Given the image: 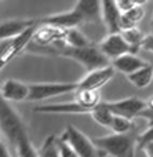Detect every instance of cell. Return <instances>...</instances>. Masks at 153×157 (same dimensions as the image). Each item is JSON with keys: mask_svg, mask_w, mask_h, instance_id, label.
Here are the masks:
<instances>
[{"mask_svg": "<svg viewBox=\"0 0 153 157\" xmlns=\"http://www.w3.org/2000/svg\"><path fill=\"white\" fill-rule=\"evenodd\" d=\"M138 135L135 131L127 134H112L93 139L95 146L112 157H134L138 149Z\"/></svg>", "mask_w": 153, "mask_h": 157, "instance_id": "obj_1", "label": "cell"}, {"mask_svg": "<svg viewBox=\"0 0 153 157\" xmlns=\"http://www.w3.org/2000/svg\"><path fill=\"white\" fill-rule=\"evenodd\" d=\"M55 54H59L62 57L76 61L82 66H84L88 72L110 66L109 59L102 54L98 46H94V44L84 47V48H71L68 46H63L55 50Z\"/></svg>", "mask_w": 153, "mask_h": 157, "instance_id": "obj_2", "label": "cell"}, {"mask_svg": "<svg viewBox=\"0 0 153 157\" xmlns=\"http://www.w3.org/2000/svg\"><path fill=\"white\" fill-rule=\"evenodd\" d=\"M59 139L66 142L79 157H104V156H106V153L102 152L101 149H98V147L95 146V144H94L87 135H84L82 131L77 130L73 125H68Z\"/></svg>", "mask_w": 153, "mask_h": 157, "instance_id": "obj_3", "label": "cell"}, {"mask_svg": "<svg viewBox=\"0 0 153 157\" xmlns=\"http://www.w3.org/2000/svg\"><path fill=\"white\" fill-rule=\"evenodd\" d=\"M0 127L3 135H6L8 142L14 145H17L18 139L24 134H26V128L22 123V119L14 110L13 106L4 99H2L0 103Z\"/></svg>", "mask_w": 153, "mask_h": 157, "instance_id": "obj_4", "label": "cell"}, {"mask_svg": "<svg viewBox=\"0 0 153 157\" xmlns=\"http://www.w3.org/2000/svg\"><path fill=\"white\" fill-rule=\"evenodd\" d=\"M77 83H35L30 84L29 101H43L55 98L68 92H76Z\"/></svg>", "mask_w": 153, "mask_h": 157, "instance_id": "obj_5", "label": "cell"}, {"mask_svg": "<svg viewBox=\"0 0 153 157\" xmlns=\"http://www.w3.org/2000/svg\"><path fill=\"white\" fill-rule=\"evenodd\" d=\"M106 106L110 109L115 116L126 117L128 120H134L135 117H140L141 113L146 109V101L137 97L124 98L120 101H113V102H105Z\"/></svg>", "mask_w": 153, "mask_h": 157, "instance_id": "obj_6", "label": "cell"}, {"mask_svg": "<svg viewBox=\"0 0 153 157\" xmlns=\"http://www.w3.org/2000/svg\"><path fill=\"white\" fill-rule=\"evenodd\" d=\"M98 48L101 52L108 58V59H117V58L123 57L127 54H132L131 47L127 44L121 33H116V35H108L105 39H102L98 44Z\"/></svg>", "mask_w": 153, "mask_h": 157, "instance_id": "obj_7", "label": "cell"}, {"mask_svg": "<svg viewBox=\"0 0 153 157\" xmlns=\"http://www.w3.org/2000/svg\"><path fill=\"white\" fill-rule=\"evenodd\" d=\"M35 32H36V26L30 28L29 30H26V32L22 33V35H19L18 37L8 39V40H2V46H0L2 65H4V62H8V61L13 59L18 52H21L22 50L29 44V41L33 40Z\"/></svg>", "mask_w": 153, "mask_h": 157, "instance_id": "obj_8", "label": "cell"}, {"mask_svg": "<svg viewBox=\"0 0 153 157\" xmlns=\"http://www.w3.org/2000/svg\"><path fill=\"white\" fill-rule=\"evenodd\" d=\"M40 22H41V25H48V26L57 28V29H61V30L76 29L79 25L84 24L83 17L80 15V13L75 7L71 11H65V13L46 17Z\"/></svg>", "mask_w": 153, "mask_h": 157, "instance_id": "obj_9", "label": "cell"}, {"mask_svg": "<svg viewBox=\"0 0 153 157\" xmlns=\"http://www.w3.org/2000/svg\"><path fill=\"white\" fill-rule=\"evenodd\" d=\"M115 68L112 65L106 66V68H101L97 71L88 72L80 81H77L79 88L77 90H94V91H99L104 86H106L115 76Z\"/></svg>", "mask_w": 153, "mask_h": 157, "instance_id": "obj_10", "label": "cell"}, {"mask_svg": "<svg viewBox=\"0 0 153 157\" xmlns=\"http://www.w3.org/2000/svg\"><path fill=\"white\" fill-rule=\"evenodd\" d=\"M30 95V84H26L24 81L8 78L2 86V99L7 102H21L28 99Z\"/></svg>", "mask_w": 153, "mask_h": 157, "instance_id": "obj_11", "label": "cell"}, {"mask_svg": "<svg viewBox=\"0 0 153 157\" xmlns=\"http://www.w3.org/2000/svg\"><path fill=\"white\" fill-rule=\"evenodd\" d=\"M36 26L35 19H6L0 24V37L2 40L18 37L30 28Z\"/></svg>", "mask_w": 153, "mask_h": 157, "instance_id": "obj_12", "label": "cell"}, {"mask_svg": "<svg viewBox=\"0 0 153 157\" xmlns=\"http://www.w3.org/2000/svg\"><path fill=\"white\" fill-rule=\"evenodd\" d=\"M102 21L109 35H116L121 32V11L119 10L116 2H110V0L102 2Z\"/></svg>", "mask_w": 153, "mask_h": 157, "instance_id": "obj_13", "label": "cell"}, {"mask_svg": "<svg viewBox=\"0 0 153 157\" xmlns=\"http://www.w3.org/2000/svg\"><path fill=\"white\" fill-rule=\"evenodd\" d=\"M75 8L83 17L84 24H97V22L102 21V2L82 0L75 4Z\"/></svg>", "mask_w": 153, "mask_h": 157, "instance_id": "obj_14", "label": "cell"}, {"mask_svg": "<svg viewBox=\"0 0 153 157\" xmlns=\"http://www.w3.org/2000/svg\"><path fill=\"white\" fill-rule=\"evenodd\" d=\"M146 65H148V62L135 54H127L112 61V66L115 68V71L120 72V73L126 75V76L135 73V72H138L140 69H142Z\"/></svg>", "mask_w": 153, "mask_h": 157, "instance_id": "obj_15", "label": "cell"}, {"mask_svg": "<svg viewBox=\"0 0 153 157\" xmlns=\"http://www.w3.org/2000/svg\"><path fill=\"white\" fill-rule=\"evenodd\" d=\"M35 112L37 113H52V114H83L88 113L86 109H83L76 101L66 103H52V105H41L36 106Z\"/></svg>", "mask_w": 153, "mask_h": 157, "instance_id": "obj_16", "label": "cell"}, {"mask_svg": "<svg viewBox=\"0 0 153 157\" xmlns=\"http://www.w3.org/2000/svg\"><path fill=\"white\" fill-rule=\"evenodd\" d=\"M75 101H76L83 109H86L90 114L97 106L102 103L101 92L94 91V90H77V91L75 92Z\"/></svg>", "mask_w": 153, "mask_h": 157, "instance_id": "obj_17", "label": "cell"}, {"mask_svg": "<svg viewBox=\"0 0 153 157\" xmlns=\"http://www.w3.org/2000/svg\"><path fill=\"white\" fill-rule=\"evenodd\" d=\"M127 78L137 88H146V87L151 86L153 81V65L152 63H148V65L143 66L138 72L127 76Z\"/></svg>", "mask_w": 153, "mask_h": 157, "instance_id": "obj_18", "label": "cell"}, {"mask_svg": "<svg viewBox=\"0 0 153 157\" xmlns=\"http://www.w3.org/2000/svg\"><path fill=\"white\" fill-rule=\"evenodd\" d=\"M142 18H143V8H142V3H140L131 11H128L126 14H121V22H120L121 32L123 30L135 29Z\"/></svg>", "mask_w": 153, "mask_h": 157, "instance_id": "obj_19", "label": "cell"}, {"mask_svg": "<svg viewBox=\"0 0 153 157\" xmlns=\"http://www.w3.org/2000/svg\"><path fill=\"white\" fill-rule=\"evenodd\" d=\"M65 43L71 48H84L91 46V41L79 29H69L65 32Z\"/></svg>", "mask_w": 153, "mask_h": 157, "instance_id": "obj_20", "label": "cell"}, {"mask_svg": "<svg viewBox=\"0 0 153 157\" xmlns=\"http://www.w3.org/2000/svg\"><path fill=\"white\" fill-rule=\"evenodd\" d=\"M91 117H93L94 121H97L99 125L110 128L115 114L110 112V109L106 106V103L102 102L101 105H98L93 112H91Z\"/></svg>", "mask_w": 153, "mask_h": 157, "instance_id": "obj_21", "label": "cell"}, {"mask_svg": "<svg viewBox=\"0 0 153 157\" xmlns=\"http://www.w3.org/2000/svg\"><path fill=\"white\" fill-rule=\"evenodd\" d=\"M120 33L124 37V40L127 41V44L131 47L132 54L137 55L140 48H142V43H143V40H145V35H143L138 28L130 29V30H123V32H120Z\"/></svg>", "mask_w": 153, "mask_h": 157, "instance_id": "obj_22", "label": "cell"}, {"mask_svg": "<svg viewBox=\"0 0 153 157\" xmlns=\"http://www.w3.org/2000/svg\"><path fill=\"white\" fill-rule=\"evenodd\" d=\"M39 157H61L59 153V139L55 135L46 138L44 144L39 150Z\"/></svg>", "mask_w": 153, "mask_h": 157, "instance_id": "obj_23", "label": "cell"}, {"mask_svg": "<svg viewBox=\"0 0 153 157\" xmlns=\"http://www.w3.org/2000/svg\"><path fill=\"white\" fill-rule=\"evenodd\" d=\"M15 150L18 157H39V152L33 147L28 134H24L18 139V142L15 145Z\"/></svg>", "mask_w": 153, "mask_h": 157, "instance_id": "obj_24", "label": "cell"}, {"mask_svg": "<svg viewBox=\"0 0 153 157\" xmlns=\"http://www.w3.org/2000/svg\"><path fill=\"white\" fill-rule=\"evenodd\" d=\"M110 130L113 131V134H127L134 131V121L128 120L126 117L121 116H115L113 117L112 125H110Z\"/></svg>", "mask_w": 153, "mask_h": 157, "instance_id": "obj_25", "label": "cell"}, {"mask_svg": "<svg viewBox=\"0 0 153 157\" xmlns=\"http://www.w3.org/2000/svg\"><path fill=\"white\" fill-rule=\"evenodd\" d=\"M142 119L148 120L149 121V127L153 125V95L151 98H148V101H146V109L141 113V116Z\"/></svg>", "mask_w": 153, "mask_h": 157, "instance_id": "obj_26", "label": "cell"}, {"mask_svg": "<svg viewBox=\"0 0 153 157\" xmlns=\"http://www.w3.org/2000/svg\"><path fill=\"white\" fill-rule=\"evenodd\" d=\"M149 142H153V125H151L148 130L143 131L140 135V139H138V149H141L143 145L149 144Z\"/></svg>", "mask_w": 153, "mask_h": 157, "instance_id": "obj_27", "label": "cell"}, {"mask_svg": "<svg viewBox=\"0 0 153 157\" xmlns=\"http://www.w3.org/2000/svg\"><path fill=\"white\" fill-rule=\"evenodd\" d=\"M59 153H61V157H79L66 142L61 141V139H59Z\"/></svg>", "mask_w": 153, "mask_h": 157, "instance_id": "obj_28", "label": "cell"}, {"mask_svg": "<svg viewBox=\"0 0 153 157\" xmlns=\"http://www.w3.org/2000/svg\"><path fill=\"white\" fill-rule=\"evenodd\" d=\"M116 4H117L119 10L121 11V14H126L128 13V11H131L134 7H137L140 3L137 2H126V0H120V2H116Z\"/></svg>", "mask_w": 153, "mask_h": 157, "instance_id": "obj_29", "label": "cell"}, {"mask_svg": "<svg viewBox=\"0 0 153 157\" xmlns=\"http://www.w3.org/2000/svg\"><path fill=\"white\" fill-rule=\"evenodd\" d=\"M142 48L145 50V51L153 52V33L145 36V40H143V43H142Z\"/></svg>", "mask_w": 153, "mask_h": 157, "instance_id": "obj_30", "label": "cell"}, {"mask_svg": "<svg viewBox=\"0 0 153 157\" xmlns=\"http://www.w3.org/2000/svg\"><path fill=\"white\" fill-rule=\"evenodd\" d=\"M140 150H142L146 157H153V142H149V144L143 145Z\"/></svg>", "mask_w": 153, "mask_h": 157, "instance_id": "obj_31", "label": "cell"}, {"mask_svg": "<svg viewBox=\"0 0 153 157\" xmlns=\"http://www.w3.org/2000/svg\"><path fill=\"white\" fill-rule=\"evenodd\" d=\"M0 157H11L10 153H8V149L6 147L4 144L0 145Z\"/></svg>", "mask_w": 153, "mask_h": 157, "instance_id": "obj_32", "label": "cell"}, {"mask_svg": "<svg viewBox=\"0 0 153 157\" xmlns=\"http://www.w3.org/2000/svg\"><path fill=\"white\" fill-rule=\"evenodd\" d=\"M152 28H153V19H152Z\"/></svg>", "mask_w": 153, "mask_h": 157, "instance_id": "obj_33", "label": "cell"}]
</instances>
